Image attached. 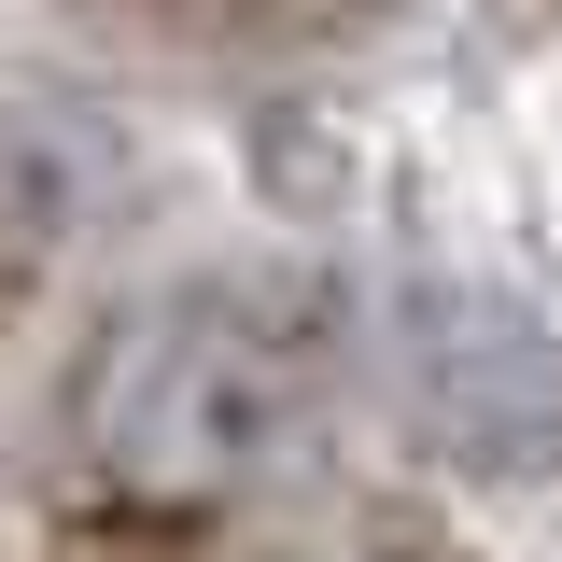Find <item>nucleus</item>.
<instances>
[{
  "instance_id": "4",
  "label": "nucleus",
  "mask_w": 562,
  "mask_h": 562,
  "mask_svg": "<svg viewBox=\"0 0 562 562\" xmlns=\"http://www.w3.org/2000/svg\"><path fill=\"white\" fill-rule=\"evenodd\" d=\"M254 14H295V29H338V14H366V0H254Z\"/></svg>"
},
{
  "instance_id": "3",
  "label": "nucleus",
  "mask_w": 562,
  "mask_h": 562,
  "mask_svg": "<svg viewBox=\"0 0 562 562\" xmlns=\"http://www.w3.org/2000/svg\"><path fill=\"white\" fill-rule=\"evenodd\" d=\"M85 211H99V155L57 113H0V295L57 281L70 239H85Z\"/></svg>"
},
{
  "instance_id": "1",
  "label": "nucleus",
  "mask_w": 562,
  "mask_h": 562,
  "mask_svg": "<svg viewBox=\"0 0 562 562\" xmlns=\"http://www.w3.org/2000/svg\"><path fill=\"white\" fill-rule=\"evenodd\" d=\"M351 380V295L324 268H225L169 281L99 324L70 436L140 506H239L310 464V436Z\"/></svg>"
},
{
  "instance_id": "2",
  "label": "nucleus",
  "mask_w": 562,
  "mask_h": 562,
  "mask_svg": "<svg viewBox=\"0 0 562 562\" xmlns=\"http://www.w3.org/2000/svg\"><path fill=\"white\" fill-rule=\"evenodd\" d=\"M394 408L436 464H464V479H520V464H549L562 436V351L549 324L506 295V281H408L394 295Z\"/></svg>"
}]
</instances>
